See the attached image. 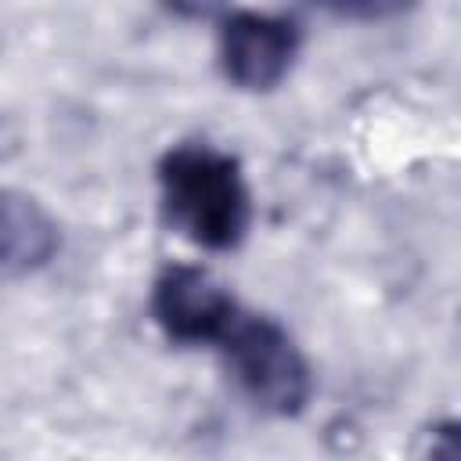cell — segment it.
I'll return each instance as SVG.
<instances>
[{
	"label": "cell",
	"mask_w": 461,
	"mask_h": 461,
	"mask_svg": "<svg viewBox=\"0 0 461 461\" xmlns=\"http://www.w3.org/2000/svg\"><path fill=\"white\" fill-rule=\"evenodd\" d=\"M241 393L267 414L292 418L310 403L313 375L295 339L270 317L238 313L220 339Z\"/></svg>",
	"instance_id": "cell-2"
},
{
	"label": "cell",
	"mask_w": 461,
	"mask_h": 461,
	"mask_svg": "<svg viewBox=\"0 0 461 461\" xmlns=\"http://www.w3.org/2000/svg\"><path fill=\"white\" fill-rule=\"evenodd\" d=\"M61 245L54 216L25 191L0 187V270L32 274L54 259Z\"/></svg>",
	"instance_id": "cell-5"
},
{
	"label": "cell",
	"mask_w": 461,
	"mask_h": 461,
	"mask_svg": "<svg viewBox=\"0 0 461 461\" xmlns=\"http://www.w3.org/2000/svg\"><path fill=\"white\" fill-rule=\"evenodd\" d=\"M158 187L169 223L194 245L223 252L245 238L252 202L234 155L209 144L169 148L158 162Z\"/></svg>",
	"instance_id": "cell-1"
},
{
	"label": "cell",
	"mask_w": 461,
	"mask_h": 461,
	"mask_svg": "<svg viewBox=\"0 0 461 461\" xmlns=\"http://www.w3.org/2000/svg\"><path fill=\"white\" fill-rule=\"evenodd\" d=\"M461 450H457V425L447 421L432 432V450H429V461H457Z\"/></svg>",
	"instance_id": "cell-6"
},
{
	"label": "cell",
	"mask_w": 461,
	"mask_h": 461,
	"mask_svg": "<svg viewBox=\"0 0 461 461\" xmlns=\"http://www.w3.org/2000/svg\"><path fill=\"white\" fill-rule=\"evenodd\" d=\"M299 50V25L270 11H230L220 22V65L241 90H274Z\"/></svg>",
	"instance_id": "cell-3"
},
{
	"label": "cell",
	"mask_w": 461,
	"mask_h": 461,
	"mask_svg": "<svg viewBox=\"0 0 461 461\" xmlns=\"http://www.w3.org/2000/svg\"><path fill=\"white\" fill-rule=\"evenodd\" d=\"M151 313L173 342H220L238 317L234 295L202 267H166L151 288Z\"/></svg>",
	"instance_id": "cell-4"
}]
</instances>
